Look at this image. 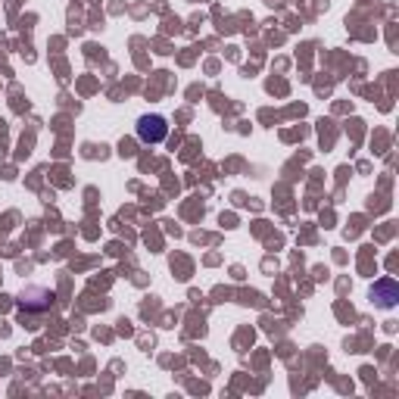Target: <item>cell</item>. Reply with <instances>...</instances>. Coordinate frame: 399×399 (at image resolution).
<instances>
[{"label":"cell","mask_w":399,"mask_h":399,"mask_svg":"<svg viewBox=\"0 0 399 399\" xmlns=\"http://www.w3.org/2000/svg\"><path fill=\"white\" fill-rule=\"evenodd\" d=\"M169 134V125L162 116H144L137 119V137H141L144 144H162Z\"/></svg>","instance_id":"cell-1"},{"label":"cell","mask_w":399,"mask_h":399,"mask_svg":"<svg viewBox=\"0 0 399 399\" xmlns=\"http://www.w3.org/2000/svg\"><path fill=\"white\" fill-rule=\"evenodd\" d=\"M371 297L378 299L381 306H396V299H399V290H396V281H381V284H374V290H371Z\"/></svg>","instance_id":"cell-2"}]
</instances>
